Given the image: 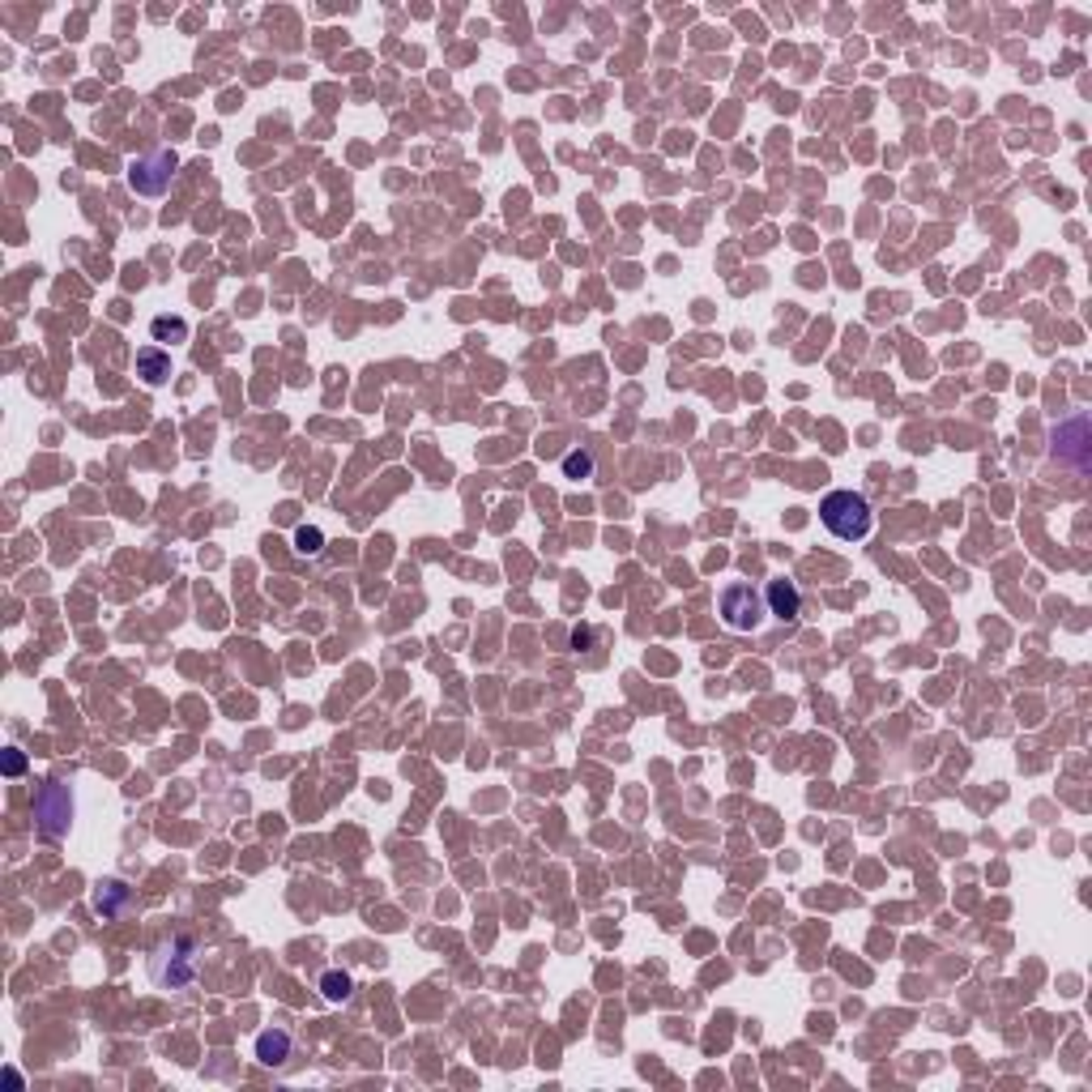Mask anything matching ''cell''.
Returning a JSON list of instances; mask_svg holds the SVG:
<instances>
[{"mask_svg":"<svg viewBox=\"0 0 1092 1092\" xmlns=\"http://www.w3.org/2000/svg\"><path fill=\"white\" fill-rule=\"evenodd\" d=\"M167 333L175 337V342H184V337H188V324H184L180 316H175V321H171V316H158V321H154V337H167Z\"/></svg>","mask_w":1092,"mask_h":1092,"instance_id":"4fadbf2b","label":"cell"},{"mask_svg":"<svg viewBox=\"0 0 1092 1092\" xmlns=\"http://www.w3.org/2000/svg\"><path fill=\"white\" fill-rule=\"evenodd\" d=\"M22 769H26V759H22V751H17V747H9V759H5V772H9V777H17V772H22Z\"/></svg>","mask_w":1092,"mask_h":1092,"instance_id":"5bb4252c","label":"cell"},{"mask_svg":"<svg viewBox=\"0 0 1092 1092\" xmlns=\"http://www.w3.org/2000/svg\"><path fill=\"white\" fill-rule=\"evenodd\" d=\"M721 623H726L730 631H756L759 619H764V602H759V593L751 585H730L726 593H721Z\"/></svg>","mask_w":1092,"mask_h":1092,"instance_id":"3957f363","label":"cell"},{"mask_svg":"<svg viewBox=\"0 0 1092 1092\" xmlns=\"http://www.w3.org/2000/svg\"><path fill=\"white\" fill-rule=\"evenodd\" d=\"M769 606L781 623H794L802 615V593L794 581H769Z\"/></svg>","mask_w":1092,"mask_h":1092,"instance_id":"8992f818","label":"cell"},{"mask_svg":"<svg viewBox=\"0 0 1092 1092\" xmlns=\"http://www.w3.org/2000/svg\"><path fill=\"white\" fill-rule=\"evenodd\" d=\"M321 546H324V533L312 530V525H303V530L294 533V551H299V555H321Z\"/></svg>","mask_w":1092,"mask_h":1092,"instance_id":"8fae6325","label":"cell"},{"mask_svg":"<svg viewBox=\"0 0 1092 1092\" xmlns=\"http://www.w3.org/2000/svg\"><path fill=\"white\" fill-rule=\"evenodd\" d=\"M1054 457L1063 465H1071V470H1088V457H1092V427L1084 414H1071V419H1063L1058 427H1054Z\"/></svg>","mask_w":1092,"mask_h":1092,"instance_id":"7a4b0ae2","label":"cell"},{"mask_svg":"<svg viewBox=\"0 0 1092 1092\" xmlns=\"http://www.w3.org/2000/svg\"><path fill=\"white\" fill-rule=\"evenodd\" d=\"M137 372L145 376V384H163L171 376V354L158 351V346H145V351H137Z\"/></svg>","mask_w":1092,"mask_h":1092,"instance_id":"52a82bcc","label":"cell"},{"mask_svg":"<svg viewBox=\"0 0 1092 1092\" xmlns=\"http://www.w3.org/2000/svg\"><path fill=\"white\" fill-rule=\"evenodd\" d=\"M819 521H824L837 538L858 542V538H867L870 533V521L875 517H870V504L858 495V491H828L824 504H819Z\"/></svg>","mask_w":1092,"mask_h":1092,"instance_id":"6da1fadb","label":"cell"},{"mask_svg":"<svg viewBox=\"0 0 1092 1092\" xmlns=\"http://www.w3.org/2000/svg\"><path fill=\"white\" fill-rule=\"evenodd\" d=\"M39 819H43V832L47 837H65L69 832V824H73V799H69V789L65 785H43V794H39Z\"/></svg>","mask_w":1092,"mask_h":1092,"instance_id":"5b68a950","label":"cell"},{"mask_svg":"<svg viewBox=\"0 0 1092 1092\" xmlns=\"http://www.w3.org/2000/svg\"><path fill=\"white\" fill-rule=\"evenodd\" d=\"M171 175H175V154H167V150H158V154L141 158V163H133V167H128V184H133L141 196L167 193Z\"/></svg>","mask_w":1092,"mask_h":1092,"instance_id":"277c9868","label":"cell"},{"mask_svg":"<svg viewBox=\"0 0 1092 1092\" xmlns=\"http://www.w3.org/2000/svg\"><path fill=\"white\" fill-rule=\"evenodd\" d=\"M563 474L568 478H589L593 474V457H589V452H568V457H563Z\"/></svg>","mask_w":1092,"mask_h":1092,"instance_id":"7c38bea8","label":"cell"},{"mask_svg":"<svg viewBox=\"0 0 1092 1092\" xmlns=\"http://www.w3.org/2000/svg\"><path fill=\"white\" fill-rule=\"evenodd\" d=\"M286 1054H291V1037L282 1033V1028L256 1037V1058H261L265 1067H282L286 1063Z\"/></svg>","mask_w":1092,"mask_h":1092,"instance_id":"ba28073f","label":"cell"},{"mask_svg":"<svg viewBox=\"0 0 1092 1092\" xmlns=\"http://www.w3.org/2000/svg\"><path fill=\"white\" fill-rule=\"evenodd\" d=\"M321 990H324V998H333V1003H342V998H351V990H354V986H351V978H346V973H337V968H329V973H324V978H321Z\"/></svg>","mask_w":1092,"mask_h":1092,"instance_id":"30bf717a","label":"cell"},{"mask_svg":"<svg viewBox=\"0 0 1092 1092\" xmlns=\"http://www.w3.org/2000/svg\"><path fill=\"white\" fill-rule=\"evenodd\" d=\"M589 640H593V636H589V628H576V631H572V644H576V649H585Z\"/></svg>","mask_w":1092,"mask_h":1092,"instance_id":"9a60e30c","label":"cell"},{"mask_svg":"<svg viewBox=\"0 0 1092 1092\" xmlns=\"http://www.w3.org/2000/svg\"><path fill=\"white\" fill-rule=\"evenodd\" d=\"M124 905H133V897H128L124 883H98V888H94V909L103 913V918H115Z\"/></svg>","mask_w":1092,"mask_h":1092,"instance_id":"9c48e42d","label":"cell"}]
</instances>
